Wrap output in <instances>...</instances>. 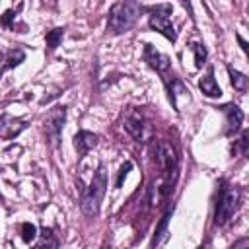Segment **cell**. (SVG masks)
<instances>
[{
    "instance_id": "obj_14",
    "label": "cell",
    "mask_w": 249,
    "mask_h": 249,
    "mask_svg": "<svg viewBox=\"0 0 249 249\" xmlns=\"http://www.w3.org/2000/svg\"><path fill=\"white\" fill-rule=\"evenodd\" d=\"M33 249H58V237L53 233V230L45 228L39 233V241L35 243Z\"/></svg>"
},
{
    "instance_id": "obj_5",
    "label": "cell",
    "mask_w": 249,
    "mask_h": 249,
    "mask_svg": "<svg viewBox=\"0 0 249 249\" xmlns=\"http://www.w3.org/2000/svg\"><path fill=\"white\" fill-rule=\"evenodd\" d=\"M64 121H66V107L64 105L53 107L49 111L47 119H45V134H47L53 148H56L60 144V134H62Z\"/></svg>"
},
{
    "instance_id": "obj_11",
    "label": "cell",
    "mask_w": 249,
    "mask_h": 249,
    "mask_svg": "<svg viewBox=\"0 0 249 249\" xmlns=\"http://www.w3.org/2000/svg\"><path fill=\"white\" fill-rule=\"evenodd\" d=\"M198 88L206 97H220L222 95V89H220V86H218V82L214 78V70L212 68H208V74L198 82Z\"/></svg>"
},
{
    "instance_id": "obj_1",
    "label": "cell",
    "mask_w": 249,
    "mask_h": 249,
    "mask_svg": "<svg viewBox=\"0 0 249 249\" xmlns=\"http://www.w3.org/2000/svg\"><path fill=\"white\" fill-rule=\"evenodd\" d=\"M142 4L138 2H117L109 10V19H107V33L111 35H121L128 31L140 18L142 14Z\"/></svg>"
},
{
    "instance_id": "obj_16",
    "label": "cell",
    "mask_w": 249,
    "mask_h": 249,
    "mask_svg": "<svg viewBox=\"0 0 249 249\" xmlns=\"http://www.w3.org/2000/svg\"><path fill=\"white\" fill-rule=\"evenodd\" d=\"M228 74H230V80H231L233 89H237V91H245V89H247V76H245V74L237 72V70L231 68V66H228Z\"/></svg>"
},
{
    "instance_id": "obj_20",
    "label": "cell",
    "mask_w": 249,
    "mask_h": 249,
    "mask_svg": "<svg viewBox=\"0 0 249 249\" xmlns=\"http://www.w3.org/2000/svg\"><path fill=\"white\" fill-rule=\"evenodd\" d=\"M130 167H132V163H130V161H126V163L119 169V177H117V183H115V187H117V189H121V187H123V181L126 179V175H128Z\"/></svg>"
},
{
    "instance_id": "obj_7",
    "label": "cell",
    "mask_w": 249,
    "mask_h": 249,
    "mask_svg": "<svg viewBox=\"0 0 249 249\" xmlns=\"http://www.w3.org/2000/svg\"><path fill=\"white\" fill-rule=\"evenodd\" d=\"M148 25H150L154 31L161 33V35H163L165 39H169L171 43L177 41V31H175L171 19H169L165 14H158V12L150 14V18H148Z\"/></svg>"
},
{
    "instance_id": "obj_22",
    "label": "cell",
    "mask_w": 249,
    "mask_h": 249,
    "mask_svg": "<svg viewBox=\"0 0 249 249\" xmlns=\"http://www.w3.org/2000/svg\"><path fill=\"white\" fill-rule=\"evenodd\" d=\"M247 130H243V134H241V138L237 140V150H239V154L241 156H245L247 154Z\"/></svg>"
},
{
    "instance_id": "obj_17",
    "label": "cell",
    "mask_w": 249,
    "mask_h": 249,
    "mask_svg": "<svg viewBox=\"0 0 249 249\" xmlns=\"http://www.w3.org/2000/svg\"><path fill=\"white\" fill-rule=\"evenodd\" d=\"M169 210L163 214V218H161V222L158 224V228H156V233H154V239H152V247H156L163 237H165V231H167V222H169Z\"/></svg>"
},
{
    "instance_id": "obj_13",
    "label": "cell",
    "mask_w": 249,
    "mask_h": 249,
    "mask_svg": "<svg viewBox=\"0 0 249 249\" xmlns=\"http://www.w3.org/2000/svg\"><path fill=\"white\" fill-rule=\"evenodd\" d=\"M23 58H25V53H23L21 49H12V51H8L6 56H4V60L0 62V76H2L4 70L16 68L19 62H23Z\"/></svg>"
},
{
    "instance_id": "obj_24",
    "label": "cell",
    "mask_w": 249,
    "mask_h": 249,
    "mask_svg": "<svg viewBox=\"0 0 249 249\" xmlns=\"http://www.w3.org/2000/svg\"><path fill=\"white\" fill-rule=\"evenodd\" d=\"M237 41H239V45H241V49H243V53H247V43H245V39H243L241 35H237Z\"/></svg>"
},
{
    "instance_id": "obj_8",
    "label": "cell",
    "mask_w": 249,
    "mask_h": 249,
    "mask_svg": "<svg viewBox=\"0 0 249 249\" xmlns=\"http://www.w3.org/2000/svg\"><path fill=\"white\" fill-rule=\"evenodd\" d=\"M222 111L226 113V134H235L243 124V111L237 105H226Z\"/></svg>"
},
{
    "instance_id": "obj_19",
    "label": "cell",
    "mask_w": 249,
    "mask_h": 249,
    "mask_svg": "<svg viewBox=\"0 0 249 249\" xmlns=\"http://www.w3.org/2000/svg\"><path fill=\"white\" fill-rule=\"evenodd\" d=\"M35 235H37V228H35L31 222H23V224H21V239H23L25 243H31V241L35 239Z\"/></svg>"
},
{
    "instance_id": "obj_26",
    "label": "cell",
    "mask_w": 249,
    "mask_h": 249,
    "mask_svg": "<svg viewBox=\"0 0 249 249\" xmlns=\"http://www.w3.org/2000/svg\"><path fill=\"white\" fill-rule=\"evenodd\" d=\"M105 249H107V247H105Z\"/></svg>"
},
{
    "instance_id": "obj_3",
    "label": "cell",
    "mask_w": 249,
    "mask_h": 249,
    "mask_svg": "<svg viewBox=\"0 0 249 249\" xmlns=\"http://www.w3.org/2000/svg\"><path fill=\"white\" fill-rule=\"evenodd\" d=\"M239 200H241V193L237 187L231 185H222L216 196V208H214V224L216 226H226L233 214L239 208Z\"/></svg>"
},
{
    "instance_id": "obj_10",
    "label": "cell",
    "mask_w": 249,
    "mask_h": 249,
    "mask_svg": "<svg viewBox=\"0 0 249 249\" xmlns=\"http://www.w3.org/2000/svg\"><path fill=\"white\" fill-rule=\"evenodd\" d=\"M123 126H124V130H126L136 142H142V140H144V121H142L140 115L130 113V115L124 119Z\"/></svg>"
},
{
    "instance_id": "obj_18",
    "label": "cell",
    "mask_w": 249,
    "mask_h": 249,
    "mask_svg": "<svg viewBox=\"0 0 249 249\" xmlns=\"http://www.w3.org/2000/svg\"><path fill=\"white\" fill-rule=\"evenodd\" d=\"M191 49H193V53H195V66L200 68V66L204 64V60H206V49H204L202 43H193Z\"/></svg>"
},
{
    "instance_id": "obj_21",
    "label": "cell",
    "mask_w": 249,
    "mask_h": 249,
    "mask_svg": "<svg viewBox=\"0 0 249 249\" xmlns=\"http://www.w3.org/2000/svg\"><path fill=\"white\" fill-rule=\"evenodd\" d=\"M14 18H16V12L14 10H6L2 16H0V25L2 27H12V21H14Z\"/></svg>"
},
{
    "instance_id": "obj_4",
    "label": "cell",
    "mask_w": 249,
    "mask_h": 249,
    "mask_svg": "<svg viewBox=\"0 0 249 249\" xmlns=\"http://www.w3.org/2000/svg\"><path fill=\"white\" fill-rule=\"evenodd\" d=\"M156 165H158V171L161 177L177 175V152L165 140H160L156 146Z\"/></svg>"
},
{
    "instance_id": "obj_25",
    "label": "cell",
    "mask_w": 249,
    "mask_h": 249,
    "mask_svg": "<svg viewBox=\"0 0 249 249\" xmlns=\"http://www.w3.org/2000/svg\"><path fill=\"white\" fill-rule=\"evenodd\" d=\"M196 249H204V247H202V245H200V247H196Z\"/></svg>"
},
{
    "instance_id": "obj_15",
    "label": "cell",
    "mask_w": 249,
    "mask_h": 249,
    "mask_svg": "<svg viewBox=\"0 0 249 249\" xmlns=\"http://www.w3.org/2000/svg\"><path fill=\"white\" fill-rule=\"evenodd\" d=\"M62 37H64V29L62 27H54V29H51V31H47L45 33V43H47V51L49 53H53L58 45H60V41H62Z\"/></svg>"
},
{
    "instance_id": "obj_6",
    "label": "cell",
    "mask_w": 249,
    "mask_h": 249,
    "mask_svg": "<svg viewBox=\"0 0 249 249\" xmlns=\"http://www.w3.org/2000/svg\"><path fill=\"white\" fill-rule=\"evenodd\" d=\"M144 60L148 62V66L150 68H154L156 72H160L161 76H165L167 74V70H169V66H171V60H169V56H165V54H161L154 45H150V43H146L144 45Z\"/></svg>"
},
{
    "instance_id": "obj_9",
    "label": "cell",
    "mask_w": 249,
    "mask_h": 249,
    "mask_svg": "<svg viewBox=\"0 0 249 249\" xmlns=\"http://www.w3.org/2000/svg\"><path fill=\"white\" fill-rule=\"evenodd\" d=\"M95 144H97V134H93L89 130H80L74 136V148H76L80 158H84Z\"/></svg>"
},
{
    "instance_id": "obj_2",
    "label": "cell",
    "mask_w": 249,
    "mask_h": 249,
    "mask_svg": "<svg viewBox=\"0 0 249 249\" xmlns=\"http://www.w3.org/2000/svg\"><path fill=\"white\" fill-rule=\"evenodd\" d=\"M105 189H107V173L103 167H99L93 177H91V183L84 189L82 193V202H80V208L82 212L88 216V218H93L99 214V206H101V200L105 196Z\"/></svg>"
},
{
    "instance_id": "obj_12",
    "label": "cell",
    "mask_w": 249,
    "mask_h": 249,
    "mask_svg": "<svg viewBox=\"0 0 249 249\" xmlns=\"http://www.w3.org/2000/svg\"><path fill=\"white\" fill-rule=\"evenodd\" d=\"M23 128H25V123L16 121V119H10L8 115H2V117H0V132H2L6 138L18 136Z\"/></svg>"
},
{
    "instance_id": "obj_23",
    "label": "cell",
    "mask_w": 249,
    "mask_h": 249,
    "mask_svg": "<svg viewBox=\"0 0 249 249\" xmlns=\"http://www.w3.org/2000/svg\"><path fill=\"white\" fill-rule=\"evenodd\" d=\"M230 249H249V239H247V237H241V239L235 241Z\"/></svg>"
}]
</instances>
